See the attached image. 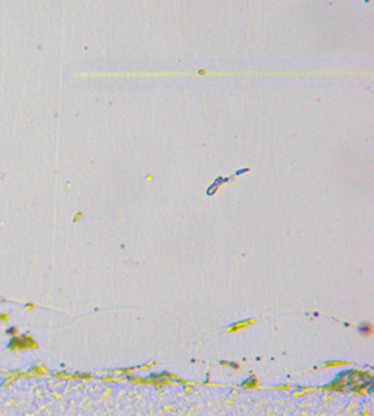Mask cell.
<instances>
[{"instance_id": "6da1fadb", "label": "cell", "mask_w": 374, "mask_h": 416, "mask_svg": "<svg viewBox=\"0 0 374 416\" xmlns=\"http://www.w3.org/2000/svg\"><path fill=\"white\" fill-rule=\"evenodd\" d=\"M360 330H361V333L364 336H371L373 333V326L371 325V324H366V325L361 326Z\"/></svg>"}]
</instances>
